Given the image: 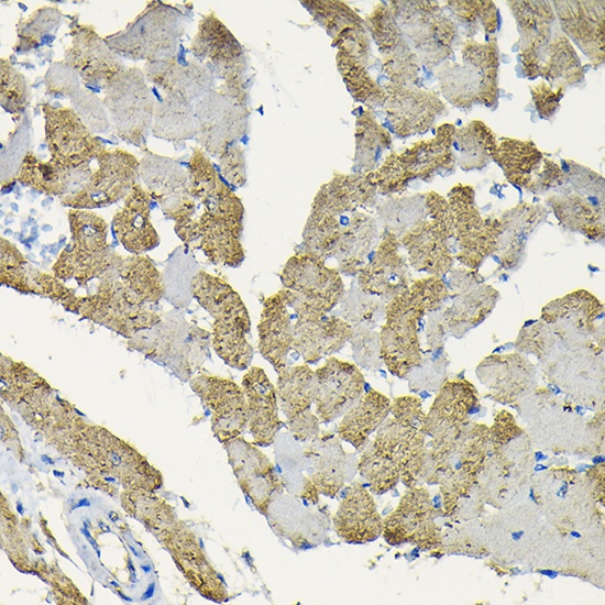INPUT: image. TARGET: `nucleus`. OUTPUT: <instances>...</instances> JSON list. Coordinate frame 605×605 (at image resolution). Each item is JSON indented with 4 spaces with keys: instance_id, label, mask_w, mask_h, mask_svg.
Segmentation results:
<instances>
[{
    "instance_id": "1",
    "label": "nucleus",
    "mask_w": 605,
    "mask_h": 605,
    "mask_svg": "<svg viewBox=\"0 0 605 605\" xmlns=\"http://www.w3.org/2000/svg\"><path fill=\"white\" fill-rule=\"evenodd\" d=\"M448 296L443 279L429 275L414 280L386 302L380 331L381 359L393 375L406 378L421 366L419 323L426 314L437 311Z\"/></svg>"
},
{
    "instance_id": "2",
    "label": "nucleus",
    "mask_w": 605,
    "mask_h": 605,
    "mask_svg": "<svg viewBox=\"0 0 605 605\" xmlns=\"http://www.w3.org/2000/svg\"><path fill=\"white\" fill-rule=\"evenodd\" d=\"M189 290L213 318L211 343L217 355L233 369H248L254 349L248 341L251 319L241 296L226 280L205 271L191 277Z\"/></svg>"
},
{
    "instance_id": "3",
    "label": "nucleus",
    "mask_w": 605,
    "mask_h": 605,
    "mask_svg": "<svg viewBox=\"0 0 605 605\" xmlns=\"http://www.w3.org/2000/svg\"><path fill=\"white\" fill-rule=\"evenodd\" d=\"M70 241L52 266L61 280L75 279L79 286L98 279L118 258L107 241L108 223L87 209L68 210Z\"/></svg>"
},
{
    "instance_id": "4",
    "label": "nucleus",
    "mask_w": 605,
    "mask_h": 605,
    "mask_svg": "<svg viewBox=\"0 0 605 605\" xmlns=\"http://www.w3.org/2000/svg\"><path fill=\"white\" fill-rule=\"evenodd\" d=\"M184 15L175 7L151 1L127 26L105 37L119 56L153 63L176 55Z\"/></svg>"
},
{
    "instance_id": "5",
    "label": "nucleus",
    "mask_w": 605,
    "mask_h": 605,
    "mask_svg": "<svg viewBox=\"0 0 605 605\" xmlns=\"http://www.w3.org/2000/svg\"><path fill=\"white\" fill-rule=\"evenodd\" d=\"M279 278L283 285L280 290L297 318L328 315L345 293L338 268L302 253H295L286 261Z\"/></svg>"
},
{
    "instance_id": "6",
    "label": "nucleus",
    "mask_w": 605,
    "mask_h": 605,
    "mask_svg": "<svg viewBox=\"0 0 605 605\" xmlns=\"http://www.w3.org/2000/svg\"><path fill=\"white\" fill-rule=\"evenodd\" d=\"M138 67L123 69L103 87V102L118 136L142 147L152 130L155 101Z\"/></svg>"
},
{
    "instance_id": "7",
    "label": "nucleus",
    "mask_w": 605,
    "mask_h": 605,
    "mask_svg": "<svg viewBox=\"0 0 605 605\" xmlns=\"http://www.w3.org/2000/svg\"><path fill=\"white\" fill-rule=\"evenodd\" d=\"M190 50L212 74L223 79L220 91L246 105L248 62L244 48L213 12L200 20Z\"/></svg>"
},
{
    "instance_id": "8",
    "label": "nucleus",
    "mask_w": 605,
    "mask_h": 605,
    "mask_svg": "<svg viewBox=\"0 0 605 605\" xmlns=\"http://www.w3.org/2000/svg\"><path fill=\"white\" fill-rule=\"evenodd\" d=\"M87 184L78 191L64 196L62 205L73 209L103 208L125 198L138 184L140 162L122 148H105L97 157Z\"/></svg>"
},
{
    "instance_id": "9",
    "label": "nucleus",
    "mask_w": 605,
    "mask_h": 605,
    "mask_svg": "<svg viewBox=\"0 0 605 605\" xmlns=\"http://www.w3.org/2000/svg\"><path fill=\"white\" fill-rule=\"evenodd\" d=\"M50 161L76 169L97 160L106 148L72 108L42 105Z\"/></svg>"
},
{
    "instance_id": "10",
    "label": "nucleus",
    "mask_w": 605,
    "mask_h": 605,
    "mask_svg": "<svg viewBox=\"0 0 605 605\" xmlns=\"http://www.w3.org/2000/svg\"><path fill=\"white\" fill-rule=\"evenodd\" d=\"M382 536L391 546L409 543L428 551L442 546L436 509L426 488H406L397 507L383 519Z\"/></svg>"
},
{
    "instance_id": "11",
    "label": "nucleus",
    "mask_w": 605,
    "mask_h": 605,
    "mask_svg": "<svg viewBox=\"0 0 605 605\" xmlns=\"http://www.w3.org/2000/svg\"><path fill=\"white\" fill-rule=\"evenodd\" d=\"M448 202L454 220V233L459 243L455 258L469 270H476L496 251L501 235L498 219H483L474 202L472 187L457 186L449 193Z\"/></svg>"
},
{
    "instance_id": "12",
    "label": "nucleus",
    "mask_w": 605,
    "mask_h": 605,
    "mask_svg": "<svg viewBox=\"0 0 605 605\" xmlns=\"http://www.w3.org/2000/svg\"><path fill=\"white\" fill-rule=\"evenodd\" d=\"M198 142L211 155L220 156L248 132L250 111L246 105L220 90H210L194 107Z\"/></svg>"
},
{
    "instance_id": "13",
    "label": "nucleus",
    "mask_w": 605,
    "mask_h": 605,
    "mask_svg": "<svg viewBox=\"0 0 605 605\" xmlns=\"http://www.w3.org/2000/svg\"><path fill=\"white\" fill-rule=\"evenodd\" d=\"M222 444L241 490L254 507L267 516L272 502L285 487L275 465L254 443L241 436Z\"/></svg>"
},
{
    "instance_id": "14",
    "label": "nucleus",
    "mask_w": 605,
    "mask_h": 605,
    "mask_svg": "<svg viewBox=\"0 0 605 605\" xmlns=\"http://www.w3.org/2000/svg\"><path fill=\"white\" fill-rule=\"evenodd\" d=\"M164 292L162 274L147 256L119 254L112 266L98 278L96 293L132 306L146 307L157 304Z\"/></svg>"
},
{
    "instance_id": "15",
    "label": "nucleus",
    "mask_w": 605,
    "mask_h": 605,
    "mask_svg": "<svg viewBox=\"0 0 605 605\" xmlns=\"http://www.w3.org/2000/svg\"><path fill=\"white\" fill-rule=\"evenodd\" d=\"M276 392L292 437L299 442L315 439L321 432L320 420L311 410L317 394L315 371L306 363L286 365L277 372Z\"/></svg>"
},
{
    "instance_id": "16",
    "label": "nucleus",
    "mask_w": 605,
    "mask_h": 605,
    "mask_svg": "<svg viewBox=\"0 0 605 605\" xmlns=\"http://www.w3.org/2000/svg\"><path fill=\"white\" fill-rule=\"evenodd\" d=\"M191 389L211 413V428L224 443L241 436L248 427L244 391L231 378L199 374L189 382Z\"/></svg>"
},
{
    "instance_id": "17",
    "label": "nucleus",
    "mask_w": 605,
    "mask_h": 605,
    "mask_svg": "<svg viewBox=\"0 0 605 605\" xmlns=\"http://www.w3.org/2000/svg\"><path fill=\"white\" fill-rule=\"evenodd\" d=\"M59 305L65 310L105 326L127 339H132L139 332L161 322V316L147 307L132 306L98 293L77 296L73 290Z\"/></svg>"
},
{
    "instance_id": "18",
    "label": "nucleus",
    "mask_w": 605,
    "mask_h": 605,
    "mask_svg": "<svg viewBox=\"0 0 605 605\" xmlns=\"http://www.w3.org/2000/svg\"><path fill=\"white\" fill-rule=\"evenodd\" d=\"M372 444L388 458L400 473L406 487L418 486L429 469V449L426 435L418 428L387 417L376 430Z\"/></svg>"
},
{
    "instance_id": "19",
    "label": "nucleus",
    "mask_w": 605,
    "mask_h": 605,
    "mask_svg": "<svg viewBox=\"0 0 605 605\" xmlns=\"http://www.w3.org/2000/svg\"><path fill=\"white\" fill-rule=\"evenodd\" d=\"M140 176L167 218L177 221L191 215L196 200L188 190V173L176 161L146 151L140 161Z\"/></svg>"
},
{
    "instance_id": "20",
    "label": "nucleus",
    "mask_w": 605,
    "mask_h": 605,
    "mask_svg": "<svg viewBox=\"0 0 605 605\" xmlns=\"http://www.w3.org/2000/svg\"><path fill=\"white\" fill-rule=\"evenodd\" d=\"M315 374V414L322 424L343 416L364 393V375L353 363L328 356Z\"/></svg>"
},
{
    "instance_id": "21",
    "label": "nucleus",
    "mask_w": 605,
    "mask_h": 605,
    "mask_svg": "<svg viewBox=\"0 0 605 605\" xmlns=\"http://www.w3.org/2000/svg\"><path fill=\"white\" fill-rule=\"evenodd\" d=\"M72 43L64 62L88 85L103 89L108 81L127 67L90 24H76L70 30Z\"/></svg>"
},
{
    "instance_id": "22",
    "label": "nucleus",
    "mask_w": 605,
    "mask_h": 605,
    "mask_svg": "<svg viewBox=\"0 0 605 605\" xmlns=\"http://www.w3.org/2000/svg\"><path fill=\"white\" fill-rule=\"evenodd\" d=\"M400 245L398 237L383 231L373 255L356 276L362 292L388 301L409 287L414 280Z\"/></svg>"
},
{
    "instance_id": "23",
    "label": "nucleus",
    "mask_w": 605,
    "mask_h": 605,
    "mask_svg": "<svg viewBox=\"0 0 605 605\" xmlns=\"http://www.w3.org/2000/svg\"><path fill=\"white\" fill-rule=\"evenodd\" d=\"M161 540L170 551L178 569L199 594L217 603L228 600L223 582L208 561L196 536L186 525L177 521L162 535Z\"/></svg>"
},
{
    "instance_id": "24",
    "label": "nucleus",
    "mask_w": 605,
    "mask_h": 605,
    "mask_svg": "<svg viewBox=\"0 0 605 605\" xmlns=\"http://www.w3.org/2000/svg\"><path fill=\"white\" fill-rule=\"evenodd\" d=\"M479 276L469 268L453 275L457 290L451 306L442 314V323L457 337L484 321L498 300V292Z\"/></svg>"
},
{
    "instance_id": "25",
    "label": "nucleus",
    "mask_w": 605,
    "mask_h": 605,
    "mask_svg": "<svg viewBox=\"0 0 605 605\" xmlns=\"http://www.w3.org/2000/svg\"><path fill=\"white\" fill-rule=\"evenodd\" d=\"M187 173L188 190L196 202L202 207L200 213L243 221L244 207L241 199L223 183L205 152L199 147L193 148Z\"/></svg>"
},
{
    "instance_id": "26",
    "label": "nucleus",
    "mask_w": 605,
    "mask_h": 605,
    "mask_svg": "<svg viewBox=\"0 0 605 605\" xmlns=\"http://www.w3.org/2000/svg\"><path fill=\"white\" fill-rule=\"evenodd\" d=\"M241 386L248 408V427L254 444L272 446L284 422L278 416L276 387L260 366H251L243 375Z\"/></svg>"
},
{
    "instance_id": "27",
    "label": "nucleus",
    "mask_w": 605,
    "mask_h": 605,
    "mask_svg": "<svg viewBox=\"0 0 605 605\" xmlns=\"http://www.w3.org/2000/svg\"><path fill=\"white\" fill-rule=\"evenodd\" d=\"M337 536L348 543H366L383 532V519L372 494L356 481L346 490L332 518Z\"/></svg>"
},
{
    "instance_id": "28",
    "label": "nucleus",
    "mask_w": 605,
    "mask_h": 605,
    "mask_svg": "<svg viewBox=\"0 0 605 605\" xmlns=\"http://www.w3.org/2000/svg\"><path fill=\"white\" fill-rule=\"evenodd\" d=\"M476 376L488 389V396L502 404L518 400L535 384V369L529 360L519 353L493 354L485 358L477 365Z\"/></svg>"
},
{
    "instance_id": "29",
    "label": "nucleus",
    "mask_w": 605,
    "mask_h": 605,
    "mask_svg": "<svg viewBox=\"0 0 605 605\" xmlns=\"http://www.w3.org/2000/svg\"><path fill=\"white\" fill-rule=\"evenodd\" d=\"M301 455L306 464L307 477L323 496L334 498L345 485L348 476V454L340 438L331 432H320L302 447Z\"/></svg>"
},
{
    "instance_id": "30",
    "label": "nucleus",
    "mask_w": 605,
    "mask_h": 605,
    "mask_svg": "<svg viewBox=\"0 0 605 605\" xmlns=\"http://www.w3.org/2000/svg\"><path fill=\"white\" fill-rule=\"evenodd\" d=\"M452 237L437 222L422 219L400 235L408 262L418 272L442 277L452 271L453 255L448 241Z\"/></svg>"
},
{
    "instance_id": "31",
    "label": "nucleus",
    "mask_w": 605,
    "mask_h": 605,
    "mask_svg": "<svg viewBox=\"0 0 605 605\" xmlns=\"http://www.w3.org/2000/svg\"><path fill=\"white\" fill-rule=\"evenodd\" d=\"M145 78L162 89L166 96L191 102L213 89V74L201 63L169 58L145 63Z\"/></svg>"
},
{
    "instance_id": "32",
    "label": "nucleus",
    "mask_w": 605,
    "mask_h": 605,
    "mask_svg": "<svg viewBox=\"0 0 605 605\" xmlns=\"http://www.w3.org/2000/svg\"><path fill=\"white\" fill-rule=\"evenodd\" d=\"M151 196L136 184L124 198V205L112 218V231L131 254L142 255L160 244L150 211Z\"/></svg>"
},
{
    "instance_id": "33",
    "label": "nucleus",
    "mask_w": 605,
    "mask_h": 605,
    "mask_svg": "<svg viewBox=\"0 0 605 605\" xmlns=\"http://www.w3.org/2000/svg\"><path fill=\"white\" fill-rule=\"evenodd\" d=\"M351 334V324L339 316L297 318L292 349L306 364H316L340 351Z\"/></svg>"
},
{
    "instance_id": "34",
    "label": "nucleus",
    "mask_w": 605,
    "mask_h": 605,
    "mask_svg": "<svg viewBox=\"0 0 605 605\" xmlns=\"http://www.w3.org/2000/svg\"><path fill=\"white\" fill-rule=\"evenodd\" d=\"M377 188L371 173L362 175L334 174L316 194L310 212L342 217L358 208L372 207L376 202Z\"/></svg>"
},
{
    "instance_id": "35",
    "label": "nucleus",
    "mask_w": 605,
    "mask_h": 605,
    "mask_svg": "<svg viewBox=\"0 0 605 605\" xmlns=\"http://www.w3.org/2000/svg\"><path fill=\"white\" fill-rule=\"evenodd\" d=\"M258 351L276 372L287 365L294 339V324L283 292L264 298L257 323Z\"/></svg>"
},
{
    "instance_id": "36",
    "label": "nucleus",
    "mask_w": 605,
    "mask_h": 605,
    "mask_svg": "<svg viewBox=\"0 0 605 605\" xmlns=\"http://www.w3.org/2000/svg\"><path fill=\"white\" fill-rule=\"evenodd\" d=\"M480 408L475 386L468 381H450L442 385L429 411L421 431L426 436L458 428L471 422L470 417Z\"/></svg>"
},
{
    "instance_id": "37",
    "label": "nucleus",
    "mask_w": 605,
    "mask_h": 605,
    "mask_svg": "<svg viewBox=\"0 0 605 605\" xmlns=\"http://www.w3.org/2000/svg\"><path fill=\"white\" fill-rule=\"evenodd\" d=\"M91 173L89 164L76 169H66L50 160L44 162L29 151L14 179L38 193L63 198L80 190Z\"/></svg>"
},
{
    "instance_id": "38",
    "label": "nucleus",
    "mask_w": 605,
    "mask_h": 605,
    "mask_svg": "<svg viewBox=\"0 0 605 605\" xmlns=\"http://www.w3.org/2000/svg\"><path fill=\"white\" fill-rule=\"evenodd\" d=\"M377 224L373 217L362 211L351 212L342 224L333 257L338 271L349 277L358 276L367 263L370 253L377 246Z\"/></svg>"
},
{
    "instance_id": "39",
    "label": "nucleus",
    "mask_w": 605,
    "mask_h": 605,
    "mask_svg": "<svg viewBox=\"0 0 605 605\" xmlns=\"http://www.w3.org/2000/svg\"><path fill=\"white\" fill-rule=\"evenodd\" d=\"M387 116L402 136L425 131L433 120V110L438 99L429 94L392 85L386 88Z\"/></svg>"
},
{
    "instance_id": "40",
    "label": "nucleus",
    "mask_w": 605,
    "mask_h": 605,
    "mask_svg": "<svg viewBox=\"0 0 605 605\" xmlns=\"http://www.w3.org/2000/svg\"><path fill=\"white\" fill-rule=\"evenodd\" d=\"M391 400L384 394L370 389L349 408L337 427V435L358 451H362L389 415Z\"/></svg>"
},
{
    "instance_id": "41",
    "label": "nucleus",
    "mask_w": 605,
    "mask_h": 605,
    "mask_svg": "<svg viewBox=\"0 0 605 605\" xmlns=\"http://www.w3.org/2000/svg\"><path fill=\"white\" fill-rule=\"evenodd\" d=\"M603 316V305L591 293L576 290L552 300L542 308L541 319L558 328L568 326L576 333H595L594 323Z\"/></svg>"
},
{
    "instance_id": "42",
    "label": "nucleus",
    "mask_w": 605,
    "mask_h": 605,
    "mask_svg": "<svg viewBox=\"0 0 605 605\" xmlns=\"http://www.w3.org/2000/svg\"><path fill=\"white\" fill-rule=\"evenodd\" d=\"M152 133L169 142L185 141L198 135V127L191 102L165 96L155 102Z\"/></svg>"
},
{
    "instance_id": "43",
    "label": "nucleus",
    "mask_w": 605,
    "mask_h": 605,
    "mask_svg": "<svg viewBox=\"0 0 605 605\" xmlns=\"http://www.w3.org/2000/svg\"><path fill=\"white\" fill-rule=\"evenodd\" d=\"M341 217L310 212L296 253H302L327 261L333 257L341 234Z\"/></svg>"
},
{
    "instance_id": "44",
    "label": "nucleus",
    "mask_w": 605,
    "mask_h": 605,
    "mask_svg": "<svg viewBox=\"0 0 605 605\" xmlns=\"http://www.w3.org/2000/svg\"><path fill=\"white\" fill-rule=\"evenodd\" d=\"M552 207L557 218L568 228L576 230L591 239L604 235V209L588 202L580 196L558 198Z\"/></svg>"
},
{
    "instance_id": "45",
    "label": "nucleus",
    "mask_w": 605,
    "mask_h": 605,
    "mask_svg": "<svg viewBox=\"0 0 605 605\" xmlns=\"http://www.w3.org/2000/svg\"><path fill=\"white\" fill-rule=\"evenodd\" d=\"M391 142L388 133L369 111L363 112L356 119L354 161L360 168L371 173Z\"/></svg>"
},
{
    "instance_id": "46",
    "label": "nucleus",
    "mask_w": 605,
    "mask_h": 605,
    "mask_svg": "<svg viewBox=\"0 0 605 605\" xmlns=\"http://www.w3.org/2000/svg\"><path fill=\"white\" fill-rule=\"evenodd\" d=\"M339 317L344 319L352 328L374 327L385 317L386 304L380 297L362 292L358 285L352 284L339 302Z\"/></svg>"
},
{
    "instance_id": "47",
    "label": "nucleus",
    "mask_w": 605,
    "mask_h": 605,
    "mask_svg": "<svg viewBox=\"0 0 605 605\" xmlns=\"http://www.w3.org/2000/svg\"><path fill=\"white\" fill-rule=\"evenodd\" d=\"M361 452L358 471L367 482L371 492L382 495L395 488L400 481V473L396 465L375 449L372 442H369Z\"/></svg>"
},
{
    "instance_id": "48",
    "label": "nucleus",
    "mask_w": 605,
    "mask_h": 605,
    "mask_svg": "<svg viewBox=\"0 0 605 605\" xmlns=\"http://www.w3.org/2000/svg\"><path fill=\"white\" fill-rule=\"evenodd\" d=\"M337 66L352 96L369 105H382L386 100L384 91L369 75L364 64L354 57L338 51Z\"/></svg>"
},
{
    "instance_id": "49",
    "label": "nucleus",
    "mask_w": 605,
    "mask_h": 605,
    "mask_svg": "<svg viewBox=\"0 0 605 605\" xmlns=\"http://www.w3.org/2000/svg\"><path fill=\"white\" fill-rule=\"evenodd\" d=\"M33 267L9 240L0 239V282L22 294L35 295Z\"/></svg>"
},
{
    "instance_id": "50",
    "label": "nucleus",
    "mask_w": 605,
    "mask_h": 605,
    "mask_svg": "<svg viewBox=\"0 0 605 605\" xmlns=\"http://www.w3.org/2000/svg\"><path fill=\"white\" fill-rule=\"evenodd\" d=\"M499 151L502 156V163L506 172L507 177L517 185L528 188H535L536 186V167L538 161L541 158V154L535 150V147L526 145V143L510 142L503 143Z\"/></svg>"
},
{
    "instance_id": "51",
    "label": "nucleus",
    "mask_w": 605,
    "mask_h": 605,
    "mask_svg": "<svg viewBox=\"0 0 605 605\" xmlns=\"http://www.w3.org/2000/svg\"><path fill=\"white\" fill-rule=\"evenodd\" d=\"M420 200V196H411L392 198L381 204L377 212L384 230L400 237L415 223L425 219L421 210H426V199L422 204Z\"/></svg>"
},
{
    "instance_id": "52",
    "label": "nucleus",
    "mask_w": 605,
    "mask_h": 605,
    "mask_svg": "<svg viewBox=\"0 0 605 605\" xmlns=\"http://www.w3.org/2000/svg\"><path fill=\"white\" fill-rule=\"evenodd\" d=\"M314 19L336 38L345 30L363 26L362 19L341 1H302Z\"/></svg>"
},
{
    "instance_id": "53",
    "label": "nucleus",
    "mask_w": 605,
    "mask_h": 605,
    "mask_svg": "<svg viewBox=\"0 0 605 605\" xmlns=\"http://www.w3.org/2000/svg\"><path fill=\"white\" fill-rule=\"evenodd\" d=\"M31 100L30 85L8 58L0 59V103L13 116H21Z\"/></svg>"
},
{
    "instance_id": "54",
    "label": "nucleus",
    "mask_w": 605,
    "mask_h": 605,
    "mask_svg": "<svg viewBox=\"0 0 605 605\" xmlns=\"http://www.w3.org/2000/svg\"><path fill=\"white\" fill-rule=\"evenodd\" d=\"M62 18L63 14L56 7L45 6L35 10L30 16L18 23L19 42L15 47L19 46L20 51L36 47L45 35L58 28Z\"/></svg>"
},
{
    "instance_id": "55",
    "label": "nucleus",
    "mask_w": 605,
    "mask_h": 605,
    "mask_svg": "<svg viewBox=\"0 0 605 605\" xmlns=\"http://www.w3.org/2000/svg\"><path fill=\"white\" fill-rule=\"evenodd\" d=\"M70 105L91 132L103 133L110 129L111 122L105 102L95 94L81 88L70 98Z\"/></svg>"
},
{
    "instance_id": "56",
    "label": "nucleus",
    "mask_w": 605,
    "mask_h": 605,
    "mask_svg": "<svg viewBox=\"0 0 605 605\" xmlns=\"http://www.w3.org/2000/svg\"><path fill=\"white\" fill-rule=\"evenodd\" d=\"M348 342L351 344L352 356L358 365L374 370L383 363L380 333L374 329L354 327Z\"/></svg>"
},
{
    "instance_id": "57",
    "label": "nucleus",
    "mask_w": 605,
    "mask_h": 605,
    "mask_svg": "<svg viewBox=\"0 0 605 605\" xmlns=\"http://www.w3.org/2000/svg\"><path fill=\"white\" fill-rule=\"evenodd\" d=\"M46 92L53 97L72 98L81 87L78 74L64 61L53 63L46 70Z\"/></svg>"
},
{
    "instance_id": "58",
    "label": "nucleus",
    "mask_w": 605,
    "mask_h": 605,
    "mask_svg": "<svg viewBox=\"0 0 605 605\" xmlns=\"http://www.w3.org/2000/svg\"><path fill=\"white\" fill-rule=\"evenodd\" d=\"M389 414L398 422L413 426L421 430L426 413L422 409L421 402L416 396H400L396 397L391 403Z\"/></svg>"
},
{
    "instance_id": "59",
    "label": "nucleus",
    "mask_w": 605,
    "mask_h": 605,
    "mask_svg": "<svg viewBox=\"0 0 605 605\" xmlns=\"http://www.w3.org/2000/svg\"><path fill=\"white\" fill-rule=\"evenodd\" d=\"M552 338L550 326L544 321L535 322L529 328L521 329L516 348L524 353H532L540 356Z\"/></svg>"
},
{
    "instance_id": "60",
    "label": "nucleus",
    "mask_w": 605,
    "mask_h": 605,
    "mask_svg": "<svg viewBox=\"0 0 605 605\" xmlns=\"http://www.w3.org/2000/svg\"><path fill=\"white\" fill-rule=\"evenodd\" d=\"M220 168L226 179L237 187H241L246 182V169L244 152L235 143L229 146L219 156Z\"/></svg>"
},
{
    "instance_id": "61",
    "label": "nucleus",
    "mask_w": 605,
    "mask_h": 605,
    "mask_svg": "<svg viewBox=\"0 0 605 605\" xmlns=\"http://www.w3.org/2000/svg\"><path fill=\"white\" fill-rule=\"evenodd\" d=\"M81 532L85 534L86 538L88 539V541L94 546L95 550L98 551V544L95 542V540L92 539V537L89 535V532L86 530V529H81Z\"/></svg>"
},
{
    "instance_id": "62",
    "label": "nucleus",
    "mask_w": 605,
    "mask_h": 605,
    "mask_svg": "<svg viewBox=\"0 0 605 605\" xmlns=\"http://www.w3.org/2000/svg\"><path fill=\"white\" fill-rule=\"evenodd\" d=\"M153 592H154V583H151V585L148 586L147 591H146V594H144L143 598H148L153 595Z\"/></svg>"
},
{
    "instance_id": "63",
    "label": "nucleus",
    "mask_w": 605,
    "mask_h": 605,
    "mask_svg": "<svg viewBox=\"0 0 605 605\" xmlns=\"http://www.w3.org/2000/svg\"><path fill=\"white\" fill-rule=\"evenodd\" d=\"M108 516H109V517L111 518V520H113V521L118 520V518H119V517H118V514H116L114 512H110Z\"/></svg>"
},
{
    "instance_id": "64",
    "label": "nucleus",
    "mask_w": 605,
    "mask_h": 605,
    "mask_svg": "<svg viewBox=\"0 0 605 605\" xmlns=\"http://www.w3.org/2000/svg\"><path fill=\"white\" fill-rule=\"evenodd\" d=\"M99 527L103 528L106 531H110L109 527H107L102 521H99Z\"/></svg>"
}]
</instances>
